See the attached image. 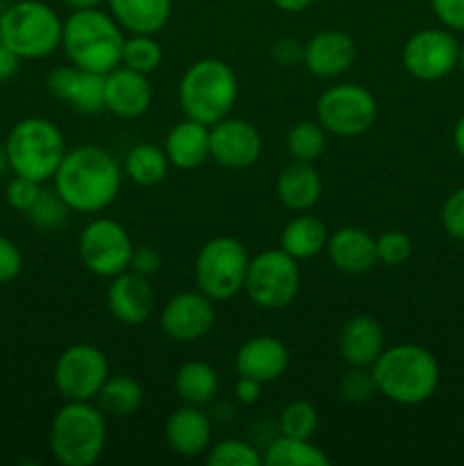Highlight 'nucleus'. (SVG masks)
Masks as SVG:
<instances>
[{
	"mask_svg": "<svg viewBox=\"0 0 464 466\" xmlns=\"http://www.w3.org/2000/svg\"><path fill=\"white\" fill-rule=\"evenodd\" d=\"M18 66H21V57L14 53L9 46L0 41V82H7L16 76Z\"/></svg>",
	"mask_w": 464,
	"mask_h": 466,
	"instance_id": "49530a36",
	"label": "nucleus"
},
{
	"mask_svg": "<svg viewBox=\"0 0 464 466\" xmlns=\"http://www.w3.org/2000/svg\"><path fill=\"white\" fill-rule=\"evenodd\" d=\"M378 103L362 85H335L317 100V121L328 135L359 137L376 123Z\"/></svg>",
	"mask_w": 464,
	"mask_h": 466,
	"instance_id": "9d476101",
	"label": "nucleus"
},
{
	"mask_svg": "<svg viewBox=\"0 0 464 466\" xmlns=\"http://www.w3.org/2000/svg\"><path fill=\"white\" fill-rule=\"evenodd\" d=\"M318 428V412L308 400H291L285 405L277 419L280 435L298 437V440H312Z\"/></svg>",
	"mask_w": 464,
	"mask_h": 466,
	"instance_id": "72a5a7b5",
	"label": "nucleus"
},
{
	"mask_svg": "<svg viewBox=\"0 0 464 466\" xmlns=\"http://www.w3.org/2000/svg\"><path fill=\"white\" fill-rule=\"evenodd\" d=\"M337 349L348 367H371L385 350V332L376 319L358 314L341 326Z\"/></svg>",
	"mask_w": 464,
	"mask_h": 466,
	"instance_id": "5701e85b",
	"label": "nucleus"
},
{
	"mask_svg": "<svg viewBox=\"0 0 464 466\" xmlns=\"http://www.w3.org/2000/svg\"><path fill=\"white\" fill-rule=\"evenodd\" d=\"M162 268V255L153 246H135L130 258V271L150 278Z\"/></svg>",
	"mask_w": 464,
	"mask_h": 466,
	"instance_id": "37998d69",
	"label": "nucleus"
},
{
	"mask_svg": "<svg viewBox=\"0 0 464 466\" xmlns=\"http://www.w3.org/2000/svg\"><path fill=\"white\" fill-rule=\"evenodd\" d=\"M323 191L321 176L314 162H294L285 167L277 176L276 194L280 203L291 212H308L318 203Z\"/></svg>",
	"mask_w": 464,
	"mask_h": 466,
	"instance_id": "393cba45",
	"label": "nucleus"
},
{
	"mask_svg": "<svg viewBox=\"0 0 464 466\" xmlns=\"http://www.w3.org/2000/svg\"><path fill=\"white\" fill-rule=\"evenodd\" d=\"M64 3L73 9H91V7H100L105 0H64Z\"/></svg>",
	"mask_w": 464,
	"mask_h": 466,
	"instance_id": "8fccbe9b",
	"label": "nucleus"
},
{
	"mask_svg": "<svg viewBox=\"0 0 464 466\" xmlns=\"http://www.w3.org/2000/svg\"><path fill=\"white\" fill-rule=\"evenodd\" d=\"M328 237L330 232L321 218L298 212V217H294L282 228L280 248L294 259H312L326 250Z\"/></svg>",
	"mask_w": 464,
	"mask_h": 466,
	"instance_id": "bb28decb",
	"label": "nucleus"
},
{
	"mask_svg": "<svg viewBox=\"0 0 464 466\" xmlns=\"http://www.w3.org/2000/svg\"><path fill=\"white\" fill-rule=\"evenodd\" d=\"M326 253L332 267L348 276H364L373 271L378 264L376 237L368 235L362 228L346 226L328 237Z\"/></svg>",
	"mask_w": 464,
	"mask_h": 466,
	"instance_id": "412c9836",
	"label": "nucleus"
},
{
	"mask_svg": "<svg viewBox=\"0 0 464 466\" xmlns=\"http://www.w3.org/2000/svg\"><path fill=\"white\" fill-rule=\"evenodd\" d=\"M55 191L71 212L94 214L116 200L123 168L107 150L98 146H77L66 150L53 176Z\"/></svg>",
	"mask_w": 464,
	"mask_h": 466,
	"instance_id": "f257e3e1",
	"label": "nucleus"
},
{
	"mask_svg": "<svg viewBox=\"0 0 464 466\" xmlns=\"http://www.w3.org/2000/svg\"><path fill=\"white\" fill-rule=\"evenodd\" d=\"M262 155V137L257 127L244 118L226 116L209 126V157L226 168H248Z\"/></svg>",
	"mask_w": 464,
	"mask_h": 466,
	"instance_id": "2eb2a0df",
	"label": "nucleus"
},
{
	"mask_svg": "<svg viewBox=\"0 0 464 466\" xmlns=\"http://www.w3.org/2000/svg\"><path fill=\"white\" fill-rule=\"evenodd\" d=\"M68 205L59 198L57 191H41V196L36 198V203L32 205L27 218L35 223L39 230H57L68 217Z\"/></svg>",
	"mask_w": 464,
	"mask_h": 466,
	"instance_id": "c9c22d12",
	"label": "nucleus"
},
{
	"mask_svg": "<svg viewBox=\"0 0 464 466\" xmlns=\"http://www.w3.org/2000/svg\"><path fill=\"white\" fill-rule=\"evenodd\" d=\"M378 248V262L387 264V267H400L412 258V239L400 230H387L376 239Z\"/></svg>",
	"mask_w": 464,
	"mask_h": 466,
	"instance_id": "4c0bfd02",
	"label": "nucleus"
},
{
	"mask_svg": "<svg viewBox=\"0 0 464 466\" xmlns=\"http://www.w3.org/2000/svg\"><path fill=\"white\" fill-rule=\"evenodd\" d=\"M48 91L82 114L105 109V76L77 66H59L48 76Z\"/></svg>",
	"mask_w": 464,
	"mask_h": 466,
	"instance_id": "a211bd4d",
	"label": "nucleus"
},
{
	"mask_svg": "<svg viewBox=\"0 0 464 466\" xmlns=\"http://www.w3.org/2000/svg\"><path fill=\"white\" fill-rule=\"evenodd\" d=\"M430 7L446 30L464 32V0H430Z\"/></svg>",
	"mask_w": 464,
	"mask_h": 466,
	"instance_id": "79ce46f5",
	"label": "nucleus"
},
{
	"mask_svg": "<svg viewBox=\"0 0 464 466\" xmlns=\"http://www.w3.org/2000/svg\"><path fill=\"white\" fill-rule=\"evenodd\" d=\"M23 271V255L12 239L0 235V285L16 280Z\"/></svg>",
	"mask_w": 464,
	"mask_h": 466,
	"instance_id": "a19ab883",
	"label": "nucleus"
},
{
	"mask_svg": "<svg viewBox=\"0 0 464 466\" xmlns=\"http://www.w3.org/2000/svg\"><path fill=\"white\" fill-rule=\"evenodd\" d=\"M285 144L298 162H317L328 146V132L318 121H298L287 132Z\"/></svg>",
	"mask_w": 464,
	"mask_h": 466,
	"instance_id": "2f4dec72",
	"label": "nucleus"
},
{
	"mask_svg": "<svg viewBox=\"0 0 464 466\" xmlns=\"http://www.w3.org/2000/svg\"><path fill=\"white\" fill-rule=\"evenodd\" d=\"M153 103L148 76L116 66L105 76V109L118 118H141Z\"/></svg>",
	"mask_w": 464,
	"mask_h": 466,
	"instance_id": "6ab92c4d",
	"label": "nucleus"
},
{
	"mask_svg": "<svg viewBox=\"0 0 464 466\" xmlns=\"http://www.w3.org/2000/svg\"><path fill=\"white\" fill-rule=\"evenodd\" d=\"M94 400L105 417L127 419L144 405V387L132 376H109Z\"/></svg>",
	"mask_w": 464,
	"mask_h": 466,
	"instance_id": "cd10ccee",
	"label": "nucleus"
},
{
	"mask_svg": "<svg viewBox=\"0 0 464 466\" xmlns=\"http://www.w3.org/2000/svg\"><path fill=\"white\" fill-rule=\"evenodd\" d=\"M358 59V46L341 30H321L305 44L303 66L314 77L330 80L348 71Z\"/></svg>",
	"mask_w": 464,
	"mask_h": 466,
	"instance_id": "dca6fc26",
	"label": "nucleus"
},
{
	"mask_svg": "<svg viewBox=\"0 0 464 466\" xmlns=\"http://www.w3.org/2000/svg\"><path fill=\"white\" fill-rule=\"evenodd\" d=\"M5 168H9V162H7V153H5V146H0V176L5 173Z\"/></svg>",
	"mask_w": 464,
	"mask_h": 466,
	"instance_id": "3c124183",
	"label": "nucleus"
},
{
	"mask_svg": "<svg viewBox=\"0 0 464 466\" xmlns=\"http://www.w3.org/2000/svg\"><path fill=\"white\" fill-rule=\"evenodd\" d=\"M162 59H164L162 46L157 44L155 35L126 36V44H123V55H121V66H127L132 68V71L150 76L153 71H157Z\"/></svg>",
	"mask_w": 464,
	"mask_h": 466,
	"instance_id": "473e14b6",
	"label": "nucleus"
},
{
	"mask_svg": "<svg viewBox=\"0 0 464 466\" xmlns=\"http://www.w3.org/2000/svg\"><path fill=\"white\" fill-rule=\"evenodd\" d=\"M66 150L62 130L41 116L18 121L5 139V153L14 176L30 177L41 185L53 180Z\"/></svg>",
	"mask_w": 464,
	"mask_h": 466,
	"instance_id": "423d86ee",
	"label": "nucleus"
},
{
	"mask_svg": "<svg viewBox=\"0 0 464 466\" xmlns=\"http://www.w3.org/2000/svg\"><path fill=\"white\" fill-rule=\"evenodd\" d=\"M262 462L267 466H330V458L312 440L280 435L267 446Z\"/></svg>",
	"mask_w": 464,
	"mask_h": 466,
	"instance_id": "7c9ffc66",
	"label": "nucleus"
},
{
	"mask_svg": "<svg viewBox=\"0 0 464 466\" xmlns=\"http://www.w3.org/2000/svg\"><path fill=\"white\" fill-rule=\"evenodd\" d=\"M248 264L250 255L239 239L214 237L196 255V285L212 300H227L244 291Z\"/></svg>",
	"mask_w": 464,
	"mask_h": 466,
	"instance_id": "6e6552de",
	"label": "nucleus"
},
{
	"mask_svg": "<svg viewBox=\"0 0 464 466\" xmlns=\"http://www.w3.org/2000/svg\"><path fill=\"white\" fill-rule=\"evenodd\" d=\"M262 387L264 382L255 380V378L248 376H239L237 378V385H235V396L239 403L244 405H253L262 399Z\"/></svg>",
	"mask_w": 464,
	"mask_h": 466,
	"instance_id": "a18cd8bd",
	"label": "nucleus"
},
{
	"mask_svg": "<svg viewBox=\"0 0 464 466\" xmlns=\"http://www.w3.org/2000/svg\"><path fill=\"white\" fill-rule=\"evenodd\" d=\"M64 21L39 0H21L0 14V41L21 59H44L62 46Z\"/></svg>",
	"mask_w": 464,
	"mask_h": 466,
	"instance_id": "0eeeda50",
	"label": "nucleus"
},
{
	"mask_svg": "<svg viewBox=\"0 0 464 466\" xmlns=\"http://www.w3.org/2000/svg\"><path fill=\"white\" fill-rule=\"evenodd\" d=\"M109 378V362L98 346L73 344L55 362L53 380L64 400H94Z\"/></svg>",
	"mask_w": 464,
	"mask_h": 466,
	"instance_id": "f8f14e48",
	"label": "nucleus"
},
{
	"mask_svg": "<svg viewBox=\"0 0 464 466\" xmlns=\"http://www.w3.org/2000/svg\"><path fill=\"white\" fill-rule=\"evenodd\" d=\"M209 466H262V453L244 440H221L205 453Z\"/></svg>",
	"mask_w": 464,
	"mask_h": 466,
	"instance_id": "f704fd0d",
	"label": "nucleus"
},
{
	"mask_svg": "<svg viewBox=\"0 0 464 466\" xmlns=\"http://www.w3.org/2000/svg\"><path fill=\"white\" fill-rule=\"evenodd\" d=\"M403 66L412 77L421 82H435L450 76L458 68L459 44L449 30L426 27L405 41Z\"/></svg>",
	"mask_w": 464,
	"mask_h": 466,
	"instance_id": "ddd939ff",
	"label": "nucleus"
},
{
	"mask_svg": "<svg viewBox=\"0 0 464 466\" xmlns=\"http://www.w3.org/2000/svg\"><path fill=\"white\" fill-rule=\"evenodd\" d=\"M453 146H455V150H458L459 157L464 159V114L458 118V121H455V127H453Z\"/></svg>",
	"mask_w": 464,
	"mask_h": 466,
	"instance_id": "09e8293b",
	"label": "nucleus"
},
{
	"mask_svg": "<svg viewBox=\"0 0 464 466\" xmlns=\"http://www.w3.org/2000/svg\"><path fill=\"white\" fill-rule=\"evenodd\" d=\"M239 96V80L223 59L205 57L191 64L177 86V100L191 121L214 126L230 116Z\"/></svg>",
	"mask_w": 464,
	"mask_h": 466,
	"instance_id": "20e7f679",
	"label": "nucleus"
},
{
	"mask_svg": "<svg viewBox=\"0 0 464 466\" xmlns=\"http://www.w3.org/2000/svg\"><path fill=\"white\" fill-rule=\"evenodd\" d=\"M458 66H459V71L464 73V46H462V48H459V59H458Z\"/></svg>",
	"mask_w": 464,
	"mask_h": 466,
	"instance_id": "603ef678",
	"label": "nucleus"
},
{
	"mask_svg": "<svg viewBox=\"0 0 464 466\" xmlns=\"http://www.w3.org/2000/svg\"><path fill=\"white\" fill-rule=\"evenodd\" d=\"M339 391L348 403H368L378 394L376 378H373L371 367H350L341 376Z\"/></svg>",
	"mask_w": 464,
	"mask_h": 466,
	"instance_id": "e433bc0d",
	"label": "nucleus"
},
{
	"mask_svg": "<svg viewBox=\"0 0 464 466\" xmlns=\"http://www.w3.org/2000/svg\"><path fill=\"white\" fill-rule=\"evenodd\" d=\"M114 21L130 35H157L171 18V0H107Z\"/></svg>",
	"mask_w": 464,
	"mask_h": 466,
	"instance_id": "a878e982",
	"label": "nucleus"
},
{
	"mask_svg": "<svg viewBox=\"0 0 464 466\" xmlns=\"http://www.w3.org/2000/svg\"><path fill=\"white\" fill-rule=\"evenodd\" d=\"M164 435L173 453L182 458H198L212 446V421L203 410L185 403L168 417Z\"/></svg>",
	"mask_w": 464,
	"mask_h": 466,
	"instance_id": "4be33fe9",
	"label": "nucleus"
},
{
	"mask_svg": "<svg viewBox=\"0 0 464 466\" xmlns=\"http://www.w3.org/2000/svg\"><path fill=\"white\" fill-rule=\"evenodd\" d=\"M164 153L168 164L182 171L203 167L209 159V126L191 118L176 123L164 141Z\"/></svg>",
	"mask_w": 464,
	"mask_h": 466,
	"instance_id": "b1692460",
	"label": "nucleus"
},
{
	"mask_svg": "<svg viewBox=\"0 0 464 466\" xmlns=\"http://www.w3.org/2000/svg\"><path fill=\"white\" fill-rule=\"evenodd\" d=\"M162 330L177 344H194L207 337L217 323L214 300L203 291H182L166 300L162 309Z\"/></svg>",
	"mask_w": 464,
	"mask_h": 466,
	"instance_id": "4468645a",
	"label": "nucleus"
},
{
	"mask_svg": "<svg viewBox=\"0 0 464 466\" xmlns=\"http://www.w3.org/2000/svg\"><path fill=\"white\" fill-rule=\"evenodd\" d=\"M123 44V27L114 21L112 14H105L100 7L73 9L71 16L64 21L62 48L68 62L77 68L107 76L121 66Z\"/></svg>",
	"mask_w": 464,
	"mask_h": 466,
	"instance_id": "7ed1b4c3",
	"label": "nucleus"
},
{
	"mask_svg": "<svg viewBox=\"0 0 464 466\" xmlns=\"http://www.w3.org/2000/svg\"><path fill=\"white\" fill-rule=\"evenodd\" d=\"M132 248L135 244L126 228L114 218L105 217L86 223L77 239V253L86 271L98 278H109V280L130 268Z\"/></svg>",
	"mask_w": 464,
	"mask_h": 466,
	"instance_id": "9b49d317",
	"label": "nucleus"
},
{
	"mask_svg": "<svg viewBox=\"0 0 464 466\" xmlns=\"http://www.w3.org/2000/svg\"><path fill=\"white\" fill-rule=\"evenodd\" d=\"M300 268L298 259L287 255L285 250L268 248L250 258L246 273L244 291L257 308L282 309L298 296Z\"/></svg>",
	"mask_w": 464,
	"mask_h": 466,
	"instance_id": "1a4fd4ad",
	"label": "nucleus"
},
{
	"mask_svg": "<svg viewBox=\"0 0 464 466\" xmlns=\"http://www.w3.org/2000/svg\"><path fill=\"white\" fill-rule=\"evenodd\" d=\"M91 400H66L55 412L48 444L55 460L64 466H94L107 444V423Z\"/></svg>",
	"mask_w": 464,
	"mask_h": 466,
	"instance_id": "39448f33",
	"label": "nucleus"
},
{
	"mask_svg": "<svg viewBox=\"0 0 464 466\" xmlns=\"http://www.w3.org/2000/svg\"><path fill=\"white\" fill-rule=\"evenodd\" d=\"M168 157L164 148H157L153 144H136L127 150L123 159V173L127 180H132L139 187H155L166 177Z\"/></svg>",
	"mask_w": 464,
	"mask_h": 466,
	"instance_id": "c756f323",
	"label": "nucleus"
},
{
	"mask_svg": "<svg viewBox=\"0 0 464 466\" xmlns=\"http://www.w3.org/2000/svg\"><path fill=\"white\" fill-rule=\"evenodd\" d=\"M107 308L123 326H141L155 309V291L148 278L135 271H123L107 287Z\"/></svg>",
	"mask_w": 464,
	"mask_h": 466,
	"instance_id": "f3484780",
	"label": "nucleus"
},
{
	"mask_svg": "<svg viewBox=\"0 0 464 466\" xmlns=\"http://www.w3.org/2000/svg\"><path fill=\"white\" fill-rule=\"evenodd\" d=\"M173 387H176V394L180 396L182 403L203 408L217 399L218 373L212 364L194 360V362H187L177 369Z\"/></svg>",
	"mask_w": 464,
	"mask_h": 466,
	"instance_id": "c85d7f7f",
	"label": "nucleus"
},
{
	"mask_svg": "<svg viewBox=\"0 0 464 466\" xmlns=\"http://www.w3.org/2000/svg\"><path fill=\"white\" fill-rule=\"evenodd\" d=\"M303 50L305 44L287 36V39H277L271 46V57L280 66H294V64H303Z\"/></svg>",
	"mask_w": 464,
	"mask_h": 466,
	"instance_id": "c03bdc74",
	"label": "nucleus"
},
{
	"mask_svg": "<svg viewBox=\"0 0 464 466\" xmlns=\"http://www.w3.org/2000/svg\"><path fill=\"white\" fill-rule=\"evenodd\" d=\"M378 394L398 405H421L439 387V362L419 344H396L371 364Z\"/></svg>",
	"mask_w": 464,
	"mask_h": 466,
	"instance_id": "f03ea898",
	"label": "nucleus"
},
{
	"mask_svg": "<svg viewBox=\"0 0 464 466\" xmlns=\"http://www.w3.org/2000/svg\"><path fill=\"white\" fill-rule=\"evenodd\" d=\"M235 367L239 376L255 378L259 382H273L289 367V350L277 337L257 335L246 339L239 346L235 358Z\"/></svg>",
	"mask_w": 464,
	"mask_h": 466,
	"instance_id": "aec40b11",
	"label": "nucleus"
},
{
	"mask_svg": "<svg viewBox=\"0 0 464 466\" xmlns=\"http://www.w3.org/2000/svg\"><path fill=\"white\" fill-rule=\"evenodd\" d=\"M273 5H276L280 12H287V14H298V12H305V9L309 7V5L314 3V0H271Z\"/></svg>",
	"mask_w": 464,
	"mask_h": 466,
	"instance_id": "de8ad7c7",
	"label": "nucleus"
},
{
	"mask_svg": "<svg viewBox=\"0 0 464 466\" xmlns=\"http://www.w3.org/2000/svg\"><path fill=\"white\" fill-rule=\"evenodd\" d=\"M41 182L30 180V177L14 176L12 180L7 182V189H5V198H7V205L16 212L27 214L32 205L36 203V198L41 196Z\"/></svg>",
	"mask_w": 464,
	"mask_h": 466,
	"instance_id": "58836bf2",
	"label": "nucleus"
},
{
	"mask_svg": "<svg viewBox=\"0 0 464 466\" xmlns=\"http://www.w3.org/2000/svg\"><path fill=\"white\" fill-rule=\"evenodd\" d=\"M441 226L446 235L453 239L464 241V187L455 189L441 208Z\"/></svg>",
	"mask_w": 464,
	"mask_h": 466,
	"instance_id": "ea45409f",
	"label": "nucleus"
}]
</instances>
